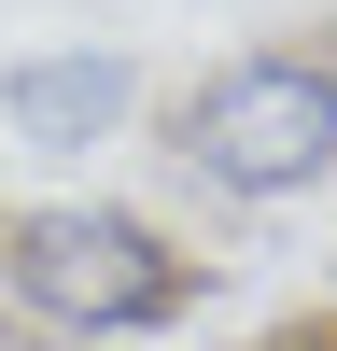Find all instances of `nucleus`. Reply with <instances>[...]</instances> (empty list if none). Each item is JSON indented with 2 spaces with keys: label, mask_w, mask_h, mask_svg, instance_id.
<instances>
[{
  "label": "nucleus",
  "mask_w": 337,
  "mask_h": 351,
  "mask_svg": "<svg viewBox=\"0 0 337 351\" xmlns=\"http://www.w3.org/2000/svg\"><path fill=\"white\" fill-rule=\"evenodd\" d=\"M168 169L225 211H281V197L337 183V56L267 43V56H211V71L168 99Z\"/></svg>",
  "instance_id": "f257e3e1"
},
{
  "label": "nucleus",
  "mask_w": 337,
  "mask_h": 351,
  "mask_svg": "<svg viewBox=\"0 0 337 351\" xmlns=\"http://www.w3.org/2000/svg\"><path fill=\"white\" fill-rule=\"evenodd\" d=\"M0 295L42 337H168L197 309V253L127 197H42L0 225Z\"/></svg>",
  "instance_id": "f03ea898"
},
{
  "label": "nucleus",
  "mask_w": 337,
  "mask_h": 351,
  "mask_svg": "<svg viewBox=\"0 0 337 351\" xmlns=\"http://www.w3.org/2000/svg\"><path fill=\"white\" fill-rule=\"evenodd\" d=\"M140 127V56H112V43H42V56H14L0 71V141L14 155H112V141Z\"/></svg>",
  "instance_id": "7ed1b4c3"
},
{
  "label": "nucleus",
  "mask_w": 337,
  "mask_h": 351,
  "mask_svg": "<svg viewBox=\"0 0 337 351\" xmlns=\"http://www.w3.org/2000/svg\"><path fill=\"white\" fill-rule=\"evenodd\" d=\"M281 351H337V324H309V337H281Z\"/></svg>",
  "instance_id": "20e7f679"
}]
</instances>
